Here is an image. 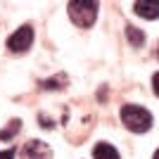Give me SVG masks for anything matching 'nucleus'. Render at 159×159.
I'll return each mask as SVG.
<instances>
[{
  "label": "nucleus",
  "instance_id": "1",
  "mask_svg": "<svg viewBox=\"0 0 159 159\" xmlns=\"http://www.w3.org/2000/svg\"><path fill=\"white\" fill-rule=\"evenodd\" d=\"M121 121L131 133H147L152 128V114L140 105H124L121 107Z\"/></svg>",
  "mask_w": 159,
  "mask_h": 159
},
{
  "label": "nucleus",
  "instance_id": "2",
  "mask_svg": "<svg viewBox=\"0 0 159 159\" xmlns=\"http://www.w3.org/2000/svg\"><path fill=\"white\" fill-rule=\"evenodd\" d=\"M98 7L100 5L95 0H71L66 5V12H69V19L79 29H90L98 19Z\"/></svg>",
  "mask_w": 159,
  "mask_h": 159
},
{
  "label": "nucleus",
  "instance_id": "3",
  "mask_svg": "<svg viewBox=\"0 0 159 159\" xmlns=\"http://www.w3.org/2000/svg\"><path fill=\"white\" fill-rule=\"evenodd\" d=\"M31 45H33V26H31V24L19 26L12 36H10V38H7V50H10V52H14V55L26 52Z\"/></svg>",
  "mask_w": 159,
  "mask_h": 159
},
{
  "label": "nucleus",
  "instance_id": "4",
  "mask_svg": "<svg viewBox=\"0 0 159 159\" xmlns=\"http://www.w3.org/2000/svg\"><path fill=\"white\" fill-rule=\"evenodd\" d=\"M21 159H52V150L43 140H29L21 147Z\"/></svg>",
  "mask_w": 159,
  "mask_h": 159
},
{
  "label": "nucleus",
  "instance_id": "5",
  "mask_svg": "<svg viewBox=\"0 0 159 159\" xmlns=\"http://www.w3.org/2000/svg\"><path fill=\"white\" fill-rule=\"evenodd\" d=\"M133 10L143 19H159V0H138L133 2Z\"/></svg>",
  "mask_w": 159,
  "mask_h": 159
},
{
  "label": "nucleus",
  "instance_id": "6",
  "mask_svg": "<svg viewBox=\"0 0 159 159\" xmlns=\"http://www.w3.org/2000/svg\"><path fill=\"white\" fill-rule=\"evenodd\" d=\"M93 159H121L116 147L109 145V143H98L93 150Z\"/></svg>",
  "mask_w": 159,
  "mask_h": 159
},
{
  "label": "nucleus",
  "instance_id": "7",
  "mask_svg": "<svg viewBox=\"0 0 159 159\" xmlns=\"http://www.w3.org/2000/svg\"><path fill=\"white\" fill-rule=\"evenodd\" d=\"M126 38H128V43H131L133 48L145 45V33L140 31L138 26H133V24H126Z\"/></svg>",
  "mask_w": 159,
  "mask_h": 159
},
{
  "label": "nucleus",
  "instance_id": "8",
  "mask_svg": "<svg viewBox=\"0 0 159 159\" xmlns=\"http://www.w3.org/2000/svg\"><path fill=\"white\" fill-rule=\"evenodd\" d=\"M19 128H21V119H12V121H10V126L0 131V140H10L12 135L19 133Z\"/></svg>",
  "mask_w": 159,
  "mask_h": 159
},
{
  "label": "nucleus",
  "instance_id": "9",
  "mask_svg": "<svg viewBox=\"0 0 159 159\" xmlns=\"http://www.w3.org/2000/svg\"><path fill=\"white\" fill-rule=\"evenodd\" d=\"M60 83H66V76L64 74H60V76H57V79H48L45 83H43V88H52V90H60Z\"/></svg>",
  "mask_w": 159,
  "mask_h": 159
},
{
  "label": "nucleus",
  "instance_id": "10",
  "mask_svg": "<svg viewBox=\"0 0 159 159\" xmlns=\"http://www.w3.org/2000/svg\"><path fill=\"white\" fill-rule=\"evenodd\" d=\"M14 154H17V150L10 147V150H2V152H0V159H14Z\"/></svg>",
  "mask_w": 159,
  "mask_h": 159
},
{
  "label": "nucleus",
  "instance_id": "11",
  "mask_svg": "<svg viewBox=\"0 0 159 159\" xmlns=\"http://www.w3.org/2000/svg\"><path fill=\"white\" fill-rule=\"evenodd\" d=\"M152 88H154V95L159 98V71L152 76Z\"/></svg>",
  "mask_w": 159,
  "mask_h": 159
},
{
  "label": "nucleus",
  "instance_id": "12",
  "mask_svg": "<svg viewBox=\"0 0 159 159\" xmlns=\"http://www.w3.org/2000/svg\"><path fill=\"white\" fill-rule=\"evenodd\" d=\"M152 159H159V150H157V152H154V157Z\"/></svg>",
  "mask_w": 159,
  "mask_h": 159
},
{
  "label": "nucleus",
  "instance_id": "13",
  "mask_svg": "<svg viewBox=\"0 0 159 159\" xmlns=\"http://www.w3.org/2000/svg\"><path fill=\"white\" fill-rule=\"evenodd\" d=\"M157 60H159V45H157Z\"/></svg>",
  "mask_w": 159,
  "mask_h": 159
}]
</instances>
